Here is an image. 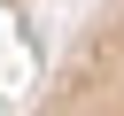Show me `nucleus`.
<instances>
[{
  "label": "nucleus",
  "mask_w": 124,
  "mask_h": 116,
  "mask_svg": "<svg viewBox=\"0 0 124 116\" xmlns=\"http://www.w3.org/2000/svg\"><path fill=\"white\" fill-rule=\"evenodd\" d=\"M0 8H8V15H31V8H39V0H0Z\"/></svg>",
  "instance_id": "obj_2"
},
{
  "label": "nucleus",
  "mask_w": 124,
  "mask_h": 116,
  "mask_svg": "<svg viewBox=\"0 0 124 116\" xmlns=\"http://www.w3.org/2000/svg\"><path fill=\"white\" fill-rule=\"evenodd\" d=\"M23 116H124V0H93Z\"/></svg>",
  "instance_id": "obj_1"
}]
</instances>
